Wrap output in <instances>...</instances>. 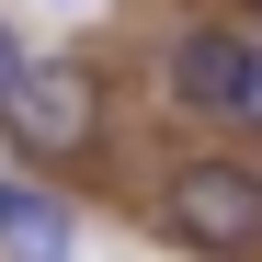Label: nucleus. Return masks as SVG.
Wrapping results in <instances>:
<instances>
[{"mask_svg": "<svg viewBox=\"0 0 262 262\" xmlns=\"http://www.w3.org/2000/svg\"><path fill=\"white\" fill-rule=\"evenodd\" d=\"M23 57H34V46H23L12 23H0V92H12V80H23Z\"/></svg>", "mask_w": 262, "mask_h": 262, "instance_id": "423d86ee", "label": "nucleus"}, {"mask_svg": "<svg viewBox=\"0 0 262 262\" xmlns=\"http://www.w3.org/2000/svg\"><path fill=\"white\" fill-rule=\"evenodd\" d=\"M228 23H239V34H262V0H228Z\"/></svg>", "mask_w": 262, "mask_h": 262, "instance_id": "0eeeda50", "label": "nucleus"}, {"mask_svg": "<svg viewBox=\"0 0 262 262\" xmlns=\"http://www.w3.org/2000/svg\"><path fill=\"white\" fill-rule=\"evenodd\" d=\"M216 137H228L239 160L262 148V34H251V69H239V92H228V114H216Z\"/></svg>", "mask_w": 262, "mask_h": 262, "instance_id": "39448f33", "label": "nucleus"}, {"mask_svg": "<svg viewBox=\"0 0 262 262\" xmlns=\"http://www.w3.org/2000/svg\"><path fill=\"white\" fill-rule=\"evenodd\" d=\"M0 148H12V183H46V171H92L114 148V92L92 57H23V80L0 92Z\"/></svg>", "mask_w": 262, "mask_h": 262, "instance_id": "f257e3e1", "label": "nucleus"}, {"mask_svg": "<svg viewBox=\"0 0 262 262\" xmlns=\"http://www.w3.org/2000/svg\"><path fill=\"white\" fill-rule=\"evenodd\" d=\"M239 69H251V34H239V23H183V34H171V57H160V92H171V114L216 125L228 92H239Z\"/></svg>", "mask_w": 262, "mask_h": 262, "instance_id": "7ed1b4c3", "label": "nucleus"}, {"mask_svg": "<svg viewBox=\"0 0 262 262\" xmlns=\"http://www.w3.org/2000/svg\"><path fill=\"white\" fill-rule=\"evenodd\" d=\"M148 216H160V239L183 262H262V160H239V148L160 160Z\"/></svg>", "mask_w": 262, "mask_h": 262, "instance_id": "f03ea898", "label": "nucleus"}, {"mask_svg": "<svg viewBox=\"0 0 262 262\" xmlns=\"http://www.w3.org/2000/svg\"><path fill=\"white\" fill-rule=\"evenodd\" d=\"M0 251L12 262H69V205L46 183H0Z\"/></svg>", "mask_w": 262, "mask_h": 262, "instance_id": "20e7f679", "label": "nucleus"}]
</instances>
